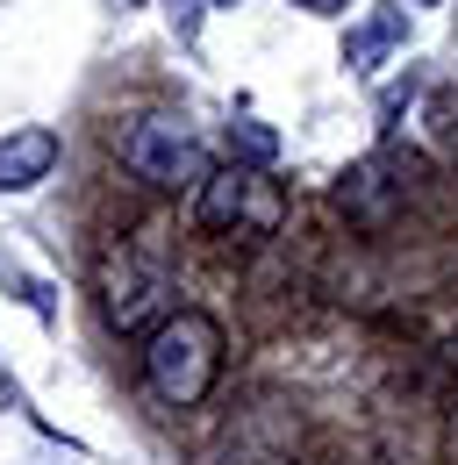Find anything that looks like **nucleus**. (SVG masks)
Listing matches in <instances>:
<instances>
[{
    "mask_svg": "<svg viewBox=\"0 0 458 465\" xmlns=\"http://www.w3.org/2000/svg\"><path fill=\"white\" fill-rule=\"evenodd\" d=\"M57 165V136L51 129H15L0 143V193H29L36 179H51Z\"/></svg>",
    "mask_w": 458,
    "mask_h": 465,
    "instance_id": "nucleus-5",
    "label": "nucleus"
},
{
    "mask_svg": "<svg viewBox=\"0 0 458 465\" xmlns=\"http://www.w3.org/2000/svg\"><path fill=\"white\" fill-rule=\"evenodd\" d=\"M194 215H201V230H215V236H273L286 201L258 165H215L194 186Z\"/></svg>",
    "mask_w": 458,
    "mask_h": 465,
    "instance_id": "nucleus-2",
    "label": "nucleus"
},
{
    "mask_svg": "<svg viewBox=\"0 0 458 465\" xmlns=\"http://www.w3.org/2000/svg\"><path fill=\"white\" fill-rule=\"evenodd\" d=\"M308 7H344V0H308Z\"/></svg>",
    "mask_w": 458,
    "mask_h": 465,
    "instance_id": "nucleus-8",
    "label": "nucleus"
},
{
    "mask_svg": "<svg viewBox=\"0 0 458 465\" xmlns=\"http://www.w3.org/2000/svg\"><path fill=\"white\" fill-rule=\"evenodd\" d=\"M179 7H186V0H179Z\"/></svg>",
    "mask_w": 458,
    "mask_h": 465,
    "instance_id": "nucleus-10",
    "label": "nucleus"
},
{
    "mask_svg": "<svg viewBox=\"0 0 458 465\" xmlns=\"http://www.w3.org/2000/svg\"><path fill=\"white\" fill-rule=\"evenodd\" d=\"M423 7H430V0H423Z\"/></svg>",
    "mask_w": 458,
    "mask_h": 465,
    "instance_id": "nucleus-9",
    "label": "nucleus"
},
{
    "mask_svg": "<svg viewBox=\"0 0 458 465\" xmlns=\"http://www.w3.org/2000/svg\"><path fill=\"white\" fill-rule=\"evenodd\" d=\"M401 36H408V15H401V7H380V15L351 36V51H344V58H351V72H380V58L394 51Z\"/></svg>",
    "mask_w": 458,
    "mask_h": 465,
    "instance_id": "nucleus-6",
    "label": "nucleus"
},
{
    "mask_svg": "<svg viewBox=\"0 0 458 465\" xmlns=\"http://www.w3.org/2000/svg\"><path fill=\"white\" fill-rule=\"evenodd\" d=\"M229 151L251 158V165H273V158H280V136H273L265 122H229Z\"/></svg>",
    "mask_w": 458,
    "mask_h": 465,
    "instance_id": "nucleus-7",
    "label": "nucleus"
},
{
    "mask_svg": "<svg viewBox=\"0 0 458 465\" xmlns=\"http://www.w3.org/2000/svg\"><path fill=\"white\" fill-rule=\"evenodd\" d=\"M223 372V330L201 315V308H172L165 322L144 337V380L151 394L172 408H194Z\"/></svg>",
    "mask_w": 458,
    "mask_h": 465,
    "instance_id": "nucleus-1",
    "label": "nucleus"
},
{
    "mask_svg": "<svg viewBox=\"0 0 458 465\" xmlns=\"http://www.w3.org/2000/svg\"><path fill=\"white\" fill-rule=\"evenodd\" d=\"M122 165H129L136 179H151V186H165V193L201 186V179L215 173V165H208V151H201V136H194L179 115L129 122V129H122Z\"/></svg>",
    "mask_w": 458,
    "mask_h": 465,
    "instance_id": "nucleus-3",
    "label": "nucleus"
},
{
    "mask_svg": "<svg viewBox=\"0 0 458 465\" xmlns=\"http://www.w3.org/2000/svg\"><path fill=\"white\" fill-rule=\"evenodd\" d=\"M101 315L114 330H158L172 315V272L136 243L108 251L101 258Z\"/></svg>",
    "mask_w": 458,
    "mask_h": 465,
    "instance_id": "nucleus-4",
    "label": "nucleus"
}]
</instances>
